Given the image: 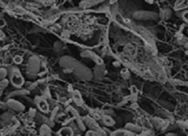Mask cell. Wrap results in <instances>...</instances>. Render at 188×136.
Listing matches in <instances>:
<instances>
[{
  "label": "cell",
  "instance_id": "1",
  "mask_svg": "<svg viewBox=\"0 0 188 136\" xmlns=\"http://www.w3.org/2000/svg\"><path fill=\"white\" fill-rule=\"evenodd\" d=\"M60 135L62 136H71L72 131L68 128H65L60 131Z\"/></svg>",
  "mask_w": 188,
  "mask_h": 136
},
{
  "label": "cell",
  "instance_id": "2",
  "mask_svg": "<svg viewBox=\"0 0 188 136\" xmlns=\"http://www.w3.org/2000/svg\"><path fill=\"white\" fill-rule=\"evenodd\" d=\"M40 107H41V108L43 111H46L48 110V106H47V105L44 102H42L40 103Z\"/></svg>",
  "mask_w": 188,
  "mask_h": 136
},
{
  "label": "cell",
  "instance_id": "3",
  "mask_svg": "<svg viewBox=\"0 0 188 136\" xmlns=\"http://www.w3.org/2000/svg\"><path fill=\"white\" fill-rule=\"evenodd\" d=\"M118 136H127L126 135V132H118Z\"/></svg>",
  "mask_w": 188,
  "mask_h": 136
}]
</instances>
